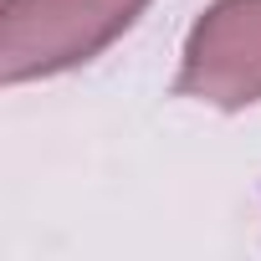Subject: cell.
I'll list each match as a JSON object with an SVG mask.
<instances>
[{
	"mask_svg": "<svg viewBox=\"0 0 261 261\" xmlns=\"http://www.w3.org/2000/svg\"><path fill=\"white\" fill-rule=\"evenodd\" d=\"M174 92L230 113L261 102V0H215L190 26Z\"/></svg>",
	"mask_w": 261,
	"mask_h": 261,
	"instance_id": "2",
	"label": "cell"
},
{
	"mask_svg": "<svg viewBox=\"0 0 261 261\" xmlns=\"http://www.w3.org/2000/svg\"><path fill=\"white\" fill-rule=\"evenodd\" d=\"M149 0H0V82L57 77L108 51Z\"/></svg>",
	"mask_w": 261,
	"mask_h": 261,
	"instance_id": "1",
	"label": "cell"
}]
</instances>
